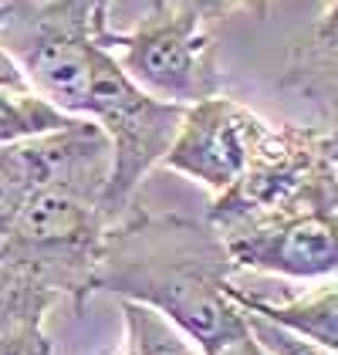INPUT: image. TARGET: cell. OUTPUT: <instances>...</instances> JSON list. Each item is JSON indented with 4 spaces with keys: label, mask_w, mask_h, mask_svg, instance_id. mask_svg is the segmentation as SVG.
Instances as JSON below:
<instances>
[{
    "label": "cell",
    "mask_w": 338,
    "mask_h": 355,
    "mask_svg": "<svg viewBox=\"0 0 338 355\" xmlns=\"http://www.w3.org/2000/svg\"><path fill=\"white\" fill-rule=\"evenodd\" d=\"M213 264L217 261L186 257L183 247H142L132 234H125L112 244L102 241L91 288L159 311L210 355L247 335L244 308L230 298V284Z\"/></svg>",
    "instance_id": "cell-1"
},
{
    "label": "cell",
    "mask_w": 338,
    "mask_h": 355,
    "mask_svg": "<svg viewBox=\"0 0 338 355\" xmlns=\"http://www.w3.org/2000/svg\"><path fill=\"white\" fill-rule=\"evenodd\" d=\"M183 112H186L183 105H172L142 92L115 61L112 51L102 44L82 119L95 122L112 146V176L102 196L105 217L122 210L142 183V176L166 159L169 146L179 132Z\"/></svg>",
    "instance_id": "cell-2"
},
{
    "label": "cell",
    "mask_w": 338,
    "mask_h": 355,
    "mask_svg": "<svg viewBox=\"0 0 338 355\" xmlns=\"http://www.w3.org/2000/svg\"><path fill=\"white\" fill-rule=\"evenodd\" d=\"M95 34L125 68V75L152 98L190 109L217 95L213 44L203 31V14L190 3L176 0L172 7H159L125 34L109 31L102 21L95 24Z\"/></svg>",
    "instance_id": "cell-3"
},
{
    "label": "cell",
    "mask_w": 338,
    "mask_h": 355,
    "mask_svg": "<svg viewBox=\"0 0 338 355\" xmlns=\"http://www.w3.org/2000/svg\"><path fill=\"white\" fill-rule=\"evenodd\" d=\"M264 146V122L230 98H203L183 112L163 163L217 193H226Z\"/></svg>",
    "instance_id": "cell-4"
},
{
    "label": "cell",
    "mask_w": 338,
    "mask_h": 355,
    "mask_svg": "<svg viewBox=\"0 0 338 355\" xmlns=\"http://www.w3.org/2000/svg\"><path fill=\"white\" fill-rule=\"evenodd\" d=\"M226 254L257 271L287 277L338 274V210H305L226 241Z\"/></svg>",
    "instance_id": "cell-5"
},
{
    "label": "cell",
    "mask_w": 338,
    "mask_h": 355,
    "mask_svg": "<svg viewBox=\"0 0 338 355\" xmlns=\"http://www.w3.org/2000/svg\"><path fill=\"white\" fill-rule=\"evenodd\" d=\"M71 122H75V115H64L61 109H55L28 82L17 58L0 44V146L48 136V132H57Z\"/></svg>",
    "instance_id": "cell-6"
},
{
    "label": "cell",
    "mask_w": 338,
    "mask_h": 355,
    "mask_svg": "<svg viewBox=\"0 0 338 355\" xmlns=\"http://www.w3.org/2000/svg\"><path fill=\"white\" fill-rule=\"evenodd\" d=\"M230 298L240 308L257 311V315L291 328V331H298V335H305V338H311V342H318V345H325V349H332L338 355V284L294 301H264L240 291V288H230Z\"/></svg>",
    "instance_id": "cell-7"
},
{
    "label": "cell",
    "mask_w": 338,
    "mask_h": 355,
    "mask_svg": "<svg viewBox=\"0 0 338 355\" xmlns=\"http://www.w3.org/2000/svg\"><path fill=\"white\" fill-rule=\"evenodd\" d=\"M122 322L129 355H206L186 331L139 301H122Z\"/></svg>",
    "instance_id": "cell-8"
},
{
    "label": "cell",
    "mask_w": 338,
    "mask_h": 355,
    "mask_svg": "<svg viewBox=\"0 0 338 355\" xmlns=\"http://www.w3.org/2000/svg\"><path fill=\"white\" fill-rule=\"evenodd\" d=\"M244 322H247V331L271 355H335L332 349H325V345H318V342H311V338L278 325V322H271L257 311H247V308H244Z\"/></svg>",
    "instance_id": "cell-9"
},
{
    "label": "cell",
    "mask_w": 338,
    "mask_h": 355,
    "mask_svg": "<svg viewBox=\"0 0 338 355\" xmlns=\"http://www.w3.org/2000/svg\"><path fill=\"white\" fill-rule=\"evenodd\" d=\"M0 355H51L44 322H24L0 335Z\"/></svg>",
    "instance_id": "cell-10"
},
{
    "label": "cell",
    "mask_w": 338,
    "mask_h": 355,
    "mask_svg": "<svg viewBox=\"0 0 338 355\" xmlns=\"http://www.w3.org/2000/svg\"><path fill=\"white\" fill-rule=\"evenodd\" d=\"M21 200H24V190H21L17 183H10V180L0 173V241L7 237V230H10V223H14V214H17Z\"/></svg>",
    "instance_id": "cell-11"
},
{
    "label": "cell",
    "mask_w": 338,
    "mask_h": 355,
    "mask_svg": "<svg viewBox=\"0 0 338 355\" xmlns=\"http://www.w3.org/2000/svg\"><path fill=\"white\" fill-rule=\"evenodd\" d=\"M210 355H271L257 338H254L251 331L247 335H240V338H233V342H226L224 349H217V352H210Z\"/></svg>",
    "instance_id": "cell-12"
},
{
    "label": "cell",
    "mask_w": 338,
    "mask_h": 355,
    "mask_svg": "<svg viewBox=\"0 0 338 355\" xmlns=\"http://www.w3.org/2000/svg\"><path fill=\"white\" fill-rule=\"evenodd\" d=\"M34 3L37 0H0V37H3V31L10 28L21 14H28Z\"/></svg>",
    "instance_id": "cell-13"
},
{
    "label": "cell",
    "mask_w": 338,
    "mask_h": 355,
    "mask_svg": "<svg viewBox=\"0 0 338 355\" xmlns=\"http://www.w3.org/2000/svg\"><path fill=\"white\" fill-rule=\"evenodd\" d=\"M318 37L321 44H338V0H328V14L318 28Z\"/></svg>",
    "instance_id": "cell-14"
},
{
    "label": "cell",
    "mask_w": 338,
    "mask_h": 355,
    "mask_svg": "<svg viewBox=\"0 0 338 355\" xmlns=\"http://www.w3.org/2000/svg\"><path fill=\"white\" fill-rule=\"evenodd\" d=\"M183 3H190V7H193V10H199L203 17H210V14L226 10V7H233V3H244V0H183Z\"/></svg>",
    "instance_id": "cell-15"
},
{
    "label": "cell",
    "mask_w": 338,
    "mask_h": 355,
    "mask_svg": "<svg viewBox=\"0 0 338 355\" xmlns=\"http://www.w3.org/2000/svg\"><path fill=\"white\" fill-rule=\"evenodd\" d=\"M325 48H335V51H338V44H325Z\"/></svg>",
    "instance_id": "cell-16"
}]
</instances>
